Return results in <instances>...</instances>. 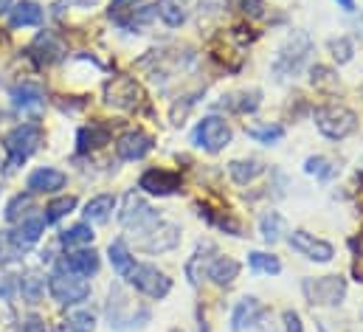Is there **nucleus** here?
Here are the masks:
<instances>
[{"label": "nucleus", "instance_id": "ea45409f", "mask_svg": "<svg viewBox=\"0 0 363 332\" xmlns=\"http://www.w3.org/2000/svg\"><path fill=\"white\" fill-rule=\"evenodd\" d=\"M240 3H242L245 11H251V14H262V0H240Z\"/></svg>", "mask_w": 363, "mask_h": 332}, {"label": "nucleus", "instance_id": "a211bd4d", "mask_svg": "<svg viewBox=\"0 0 363 332\" xmlns=\"http://www.w3.org/2000/svg\"><path fill=\"white\" fill-rule=\"evenodd\" d=\"M9 23L11 28H28V26H40L43 23V6L34 0H20L9 9Z\"/></svg>", "mask_w": 363, "mask_h": 332}, {"label": "nucleus", "instance_id": "39448f33", "mask_svg": "<svg viewBox=\"0 0 363 332\" xmlns=\"http://www.w3.org/2000/svg\"><path fill=\"white\" fill-rule=\"evenodd\" d=\"M310 48H313L310 37H307L304 31H296V34H293L281 48H279V54H276V60H273V74H276L279 79H284V77L296 74V71L301 68V62L307 60Z\"/></svg>", "mask_w": 363, "mask_h": 332}, {"label": "nucleus", "instance_id": "6ab92c4d", "mask_svg": "<svg viewBox=\"0 0 363 332\" xmlns=\"http://www.w3.org/2000/svg\"><path fill=\"white\" fill-rule=\"evenodd\" d=\"M62 267L71 270V273H77V276H82V279H88V276H93V273L99 270V253H96L93 248L91 250L88 248L71 250V253L65 256Z\"/></svg>", "mask_w": 363, "mask_h": 332}, {"label": "nucleus", "instance_id": "c85d7f7f", "mask_svg": "<svg viewBox=\"0 0 363 332\" xmlns=\"http://www.w3.org/2000/svg\"><path fill=\"white\" fill-rule=\"evenodd\" d=\"M60 243H62L65 248H74V245H91L93 243L91 223H77V226H71L68 231L60 234Z\"/></svg>", "mask_w": 363, "mask_h": 332}, {"label": "nucleus", "instance_id": "ddd939ff", "mask_svg": "<svg viewBox=\"0 0 363 332\" xmlns=\"http://www.w3.org/2000/svg\"><path fill=\"white\" fill-rule=\"evenodd\" d=\"M138 189H144L147 194H155V197H167V194L181 192V175L169 172V169H147L138 180Z\"/></svg>", "mask_w": 363, "mask_h": 332}, {"label": "nucleus", "instance_id": "bb28decb", "mask_svg": "<svg viewBox=\"0 0 363 332\" xmlns=\"http://www.w3.org/2000/svg\"><path fill=\"white\" fill-rule=\"evenodd\" d=\"M259 231H262V240L265 243H279L281 234H287V223L279 211H268L262 220H259Z\"/></svg>", "mask_w": 363, "mask_h": 332}, {"label": "nucleus", "instance_id": "423d86ee", "mask_svg": "<svg viewBox=\"0 0 363 332\" xmlns=\"http://www.w3.org/2000/svg\"><path fill=\"white\" fill-rule=\"evenodd\" d=\"M231 127H228V121L225 118H220V116H206L197 127H194V133H191V141L200 147V150H206V153H220V150H225L228 144H231Z\"/></svg>", "mask_w": 363, "mask_h": 332}, {"label": "nucleus", "instance_id": "79ce46f5", "mask_svg": "<svg viewBox=\"0 0 363 332\" xmlns=\"http://www.w3.org/2000/svg\"><path fill=\"white\" fill-rule=\"evenodd\" d=\"M355 273L363 276V240H361V253H358V265H355Z\"/></svg>", "mask_w": 363, "mask_h": 332}, {"label": "nucleus", "instance_id": "f8f14e48", "mask_svg": "<svg viewBox=\"0 0 363 332\" xmlns=\"http://www.w3.org/2000/svg\"><path fill=\"white\" fill-rule=\"evenodd\" d=\"M121 223L127 226V228H133V231H147L152 223H158V214L135 194V192H130L127 197H124V211H121Z\"/></svg>", "mask_w": 363, "mask_h": 332}, {"label": "nucleus", "instance_id": "37998d69", "mask_svg": "<svg viewBox=\"0 0 363 332\" xmlns=\"http://www.w3.org/2000/svg\"><path fill=\"white\" fill-rule=\"evenodd\" d=\"M344 6V11H355V0H338Z\"/></svg>", "mask_w": 363, "mask_h": 332}, {"label": "nucleus", "instance_id": "473e14b6", "mask_svg": "<svg viewBox=\"0 0 363 332\" xmlns=\"http://www.w3.org/2000/svg\"><path fill=\"white\" fill-rule=\"evenodd\" d=\"M65 327L71 332H93L96 330V316L91 310H77L65 319Z\"/></svg>", "mask_w": 363, "mask_h": 332}, {"label": "nucleus", "instance_id": "7c9ffc66", "mask_svg": "<svg viewBox=\"0 0 363 332\" xmlns=\"http://www.w3.org/2000/svg\"><path fill=\"white\" fill-rule=\"evenodd\" d=\"M245 133L259 141V144H276L284 138V127L281 124H268V127H254V124H245Z\"/></svg>", "mask_w": 363, "mask_h": 332}, {"label": "nucleus", "instance_id": "4468645a", "mask_svg": "<svg viewBox=\"0 0 363 332\" xmlns=\"http://www.w3.org/2000/svg\"><path fill=\"white\" fill-rule=\"evenodd\" d=\"M65 183H68V175L54 169V166H40L26 180L31 194H57L60 189H65Z\"/></svg>", "mask_w": 363, "mask_h": 332}, {"label": "nucleus", "instance_id": "412c9836", "mask_svg": "<svg viewBox=\"0 0 363 332\" xmlns=\"http://www.w3.org/2000/svg\"><path fill=\"white\" fill-rule=\"evenodd\" d=\"M113 211H116V197L113 194H96L93 200H88L82 214L91 226H104L113 217Z\"/></svg>", "mask_w": 363, "mask_h": 332}, {"label": "nucleus", "instance_id": "72a5a7b5", "mask_svg": "<svg viewBox=\"0 0 363 332\" xmlns=\"http://www.w3.org/2000/svg\"><path fill=\"white\" fill-rule=\"evenodd\" d=\"M330 51H333V60L338 65H347L352 60V54H355V45H352L350 37H338V40H330Z\"/></svg>", "mask_w": 363, "mask_h": 332}, {"label": "nucleus", "instance_id": "aec40b11", "mask_svg": "<svg viewBox=\"0 0 363 332\" xmlns=\"http://www.w3.org/2000/svg\"><path fill=\"white\" fill-rule=\"evenodd\" d=\"M28 51H31V57H34L37 65H51V62H57V60L62 57V45H60V40H57L54 34H48V31L40 34Z\"/></svg>", "mask_w": 363, "mask_h": 332}, {"label": "nucleus", "instance_id": "f3484780", "mask_svg": "<svg viewBox=\"0 0 363 332\" xmlns=\"http://www.w3.org/2000/svg\"><path fill=\"white\" fill-rule=\"evenodd\" d=\"M259 316H262V301L254 299V296H245V299L237 301V307H234V313H231V330L242 332L245 327L257 324Z\"/></svg>", "mask_w": 363, "mask_h": 332}, {"label": "nucleus", "instance_id": "4c0bfd02", "mask_svg": "<svg viewBox=\"0 0 363 332\" xmlns=\"http://www.w3.org/2000/svg\"><path fill=\"white\" fill-rule=\"evenodd\" d=\"M284 332H304L301 319H298L296 310H284Z\"/></svg>", "mask_w": 363, "mask_h": 332}, {"label": "nucleus", "instance_id": "e433bc0d", "mask_svg": "<svg viewBox=\"0 0 363 332\" xmlns=\"http://www.w3.org/2000/svg\"><path fill=\"white\" fill-rule=\"evenodd\" d=\"M304 172H307V175H315V177H321V180H327V177L333 175V166H330V161H327L324 155H315V158H307V161H304Z\"/></svg>", "mask_w": 363, "mask_h": 332}, {"label": "nucleus", "instance_id": "2f4dec72", "mask_svg": "<svg viewBox=\"0 0 363 332\" xmlns=\"http://www.w3.org/2000/svg\"><path fill=\"white\" fill-rule=\"evenodd\" d=\"M28 209H31V192H28V194H14V197L6 203V220H9V223H17V220L28 217Z\"/></svg>", "mask_w": 363, "mask_h": 332}, {"label": "nucleus", "instance_id": "9b49d317", "mask_svg": "<svg viewBox=\"0 0 363 332\" xmlns=\"http://www.w3.org/2000/svg\"><path fill=\"white\" fill-rule=\"evenodd\" d=\"M155 150V138L144 130H127L116 141V153L121 161H141Z\"/></svg>", "mask_w": 363, "mask_h": 332}, {"label": "nucleus", "instance_id": "7ed1b4c3", "mask_svg": "<svg viewBox=\"0 0 363 332\" xmlns=\"http://www.w3.org/2000/svg\"><path fill=\"white\" fill-rule=\"evenodd\" d=\"M301 293L310 307H338L347 299V279L344 276H315L301 282Z\"/></svg>", "mask_w": 363, "mask_h": 332}, {"label": "nucleus", "instance_id": "f03ea898", "mask_svg": "<svg viewBox=\"0 0 363 332\" xmlns=\"http://www.w3.org/2000/svg\"><path fill=\"white\" fill-rule=\"evenodd\" d=\"M40 141H43V130H40V124H17L11 133H6V138H3V150H6V155H9V161L6 166L9 169H14V166L26 164L37 150H40Z\"/></svg>", "mask_w": 363, "mask_h": 332}, {"label": "nucleus", "instance_id": "b1692460", "mask_svg": "<svg viewBox=\"0 0 363 332\" xmlns=\"http://www.w3.org/2000/svg\"><path fill=\"white\" fill-rule=\"evenodd\" d=\"M11 99H14V104L23 107V110H40V107L45 104V90L34 82H23L11 90Z\"/></svg>", "mask_w": 363, "mask_h": 332}, {"label": "nucleus", "instance_id": "cd10ccee", "mask_svg": "<svg viewBox=\"0 0 363 332\" xmlns=\"http://www.w3.org/2000/svg\"><path fill=\"white\" fill-rule=\"evenodd\" d=\"M248 267H251L254 273H268V276H276V273L281 270V262H279V256H273V253L251 250V253H248Z\"/></svg>", "mask_w": 363, "mask_h": 332}, {"label": "nucleus", "instance_id": "20e7f679", "mask_svg": "<svg viewBox=\"0 0 363 332\" xmlns=\"http://www.w3.org/2000/svg\"><path fill=\"white\" fill-rule=\"evenodd\" d=\"M48 293H51V299L57 304L71 307V304H79V301H85L91 296V284L82 276H77V273L62 267V270H54L48 276Z\"/></svg>", "mask_w": 363, "mask_h": 332}, {"label": "nucleus", "instance_id": "5701e85b", "mask_svg": "<svg viewBox=\"0 0 363 332\" xmlns=\"http://www.w3.org/2000/svg\"><path fill=\"white\" fill-rule=\"evenodd\" d=\"M155 14L164 20V26L169 28H181L189 20V3L186 0H158L155 3Z\"/></svg>", "mask_w": 363, "mask_h": 332}, {"label": "nucleus", "instance_id": "c9c22d12", "mask_svg": "<svg viewBox=\"0 0 363 332\" xmlns=\"http://www.w3.org/2000/svg\"><path fill=\"white\" fill-rule=\"evenodd\" d=\"M310 82L315 84V87H324V90H335V87H338V77H335L330 68L315 65V68L310 71Z\"/></svg>", "mask_w": 363, "mask_h": 332}, {"label": "nucleus", "instance_id": "c756f323", "mask_svg": "<svg viewBox=\"0 0 363 332\" xmlns=\"http://www.w3.org/2000/svg\"><path fill=\"white\" fill-rule=\"evenodd\" d=\"M74 209H77V197H74V194H65V197L51 200L43 217H45V223H57V220H62L65 214H71Z\"/></svg>", "mask_w": 363, "mask_h": 332}, {"label": "nucleus", "instance_id": "dca6fc26", "mask_svg": "<svg viewBox=\"0 0 363 332\" xmlns=\"http://www.w3.org/2000/svg\"><path fill=\"white\" fill-rule=\"evenodd\" d=\"M240 270H242V265L237 259H231V256H214L211 265H208V270H206V276L217 287H228V284H234V279L240 276Z\"/></svg>", "mask_w": 363, "mask_h": 332}, {"label": "nucleus", "instance_id": "a19ab883", "mask_svg": "<svg viewBox=\"0 0 363 332\" xmlns=\"http://www.w3.org/2000/svg\"><path fill=\"white\" fill-rule=\"evenodd\" d=\"M0 299H11V282H9V276H0Z\"/></svg>", "mask_w": 363, "mask_h": 332}, {"label": "nucleus", "instance_id": "c03bdc74", "mask_svg": "<svg viewBox=\"0 0 363 332\" xmlns=\"http://www.w3.org/2000/svg\"><path fill=\"white\" fill-rule=\"evenodd\" d=\"M9 9H11V0H0V14L9 11Z\"/></svg>", "mask_w": 363, "mask_h": 332}, {"label": "nucleus", "instance_id": "9d476101", "mask_svg": "<svg viewBox=\"0 0 363 332\" xmlns=\"http://www.w3.org/2000/svg\"><path fill=\"white\" fill-rule=\"evenodd\" d=\"M287 245L293 250H298L301 256L313 259V262H333V256H335V248H333L327 240H318L315 234L301 231V228H298V231H290Z\"/></svg>", "mask_w": 363, "mask_h": 332}, {"label": "nucleus", "instance_id": "6e6552de", "mask_svg": "<svg viewBox=\"0 0 363 332\" xmlns=\"http://www.w3.org/2000/svg\"><path fill=\"white\" fill-rule=\"evenodd\" d=\"M130 284L150 299H164L172 290V279L155 265H135V270L130 273Z\"/></svg>", "mask_w": 363, "mask_h": 332}, {"label": "nucleus", "instance_id": "58836bf2", "mask_svg": "<svg viewBox=\"0 0 363 332\" xmlns=\"http://www.w3.org/2000/svg\"><path fill=\"white\" fill-rule=\"evenodd\" d=\"M20 332H48V327H45V321H43L40 316H28V319L23 321Z\"/></svg>", "mask_w": 363, "mask_h": 332}, {"label": "nucleus", "instance_id": "a878e982", "mask_svg": "<svg viewBox=\"0 0 363 332\" xmlns=\"http://www.w3.org/2000/svg\"><path fill=\"white\" fill-rule=\"evenodd\" d=\"M110 265H113V270L121 276V279H130V273L135 270V259H133V253L130 248L124 245V240H116V243H110Z\"/></svg>", "mask_w": 363, "mask_h": 332}, {"label": "nucleus", "instance_id": "0eeeda50", "mask_svg": "<svg viewBox=\"0 0 363 332\" xmlns=\"http://www.w3.org/2000/svg\"><path fill=\"white\" fill-rule=\"evenodd\" d=\"M141 99H144V90L133 77H113L104 84V104L113 110H135Z\"/></svg>", "mask_w": 363, "mask_h": 332}, {"label": "nucleus", "instance_id": "f704fd0d", "mask_svg": "<svg viewBox=\"0 0 363 332\" xmlns=\"http://www.w3.org/2000/svg\"><path fill=\"white\" fill-rule=\"evenodd\" d=\"M43 287H45V282H43V279H37L34 273H28V276L20 282L23 299H26V301H31V304H37V301H40V293H43Z\"/></svg>", "mask_w": 363, "mask_h": 332}, {"label": "nucleus", "instance_id": "2eb2a0df", "mask_svg": "<svg viewBox=\"0 0 363 332\" xmlns=\"http://www.w3.org/2000/svg\"><path fill=\"white\" fill-rule=\"evenodd\" d=\"M43 228H45V217H31V214H28V217L20 220V226H17L14 231L6 234V240L17 250H26L43 237Z\"/></svg>", "mask_w": 363, "mask_h": 332}, {"label": "nucleus", "instance_id": "1a4fd4ad", "mask_svg": "<svg viewBox=\"0 0 363 332\" xmlns=\"http://www.w3.org/2000/svg\"><path fill=\"white\" fill-rule=\"evenodd\" d=\"M141 243H138V248L147 250V253H164V250H172L178 248V243H181V228L175 226V223H164V220H158V223H152L147 231H141Z\"/></svg>", "mask_w": 363, "mask_h": 332}, {"label": "nucleus", "instance_id": "393cba45", "mask_svg": "<svg viewBox=\"0 0 363 332\" xmlns=\"http://www.w3.org/2000/svg\"><path fill=\"white\" fill-rule=\"evenodd\" d=\"M77 141H79V150L82 153L85 150H99V147H104L110 141V127L107 124H99V121H91L88 127L79 130Z\"/></svg>", "mask_w": 363, "mask_h": 332}, {"label": "nucleus", "instance_id": "f257e3e1", "mask_svg": "<svg viewBox=\"0 0 363 332\" xmlns=\"http://www.w3.org/2000/svg\"><path fill=\"white\" fill-rule=\"evenodd\" d=\"M313 121H315L318 133L327 135V138H333V141H344V138H350V135L358 130V116H355V110H350V107H344V104H324V107H315Z\"/></svg>", "mask_w": 363, "mask_h": 332}, {"label": "nucleus", "instance_id": "4be33fe9", "mask_svg": "<svg viewBox=\"0 0 363 332\" xmlns=\"http://www.w3.org/2000/svg\"><path fill=\"white\" fill-rule=\"evenodd\" d=\"M265 169H268V166L262 164V161H257V158H242V161H231V164H228V175H231L234 183L248 186V183H254L257 177H262Z\"/></svg>", "mask_w": 363, "mask_h": 332}]
</instances>
